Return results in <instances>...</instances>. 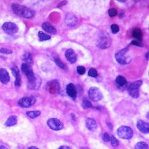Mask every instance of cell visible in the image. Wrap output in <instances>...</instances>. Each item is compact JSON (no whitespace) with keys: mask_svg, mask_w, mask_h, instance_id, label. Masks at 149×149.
Segmentation results:
<instances>
[{"mask_svg":"<svg viewBox=\"0 0 149 149\" xmlns=\"http://www.w3.org/2000/svg\"><path fill=\"white\" fill-rule=\"evenodd\" d=\"M12 9L15 14L27 19L32 18L35 14L34 12L31 9L17 3L12 4Z\"/></svg>","mask_w":149,"mask_h":149,"instance_id":"cell-1","label":"cell"},{"mask_svg":"<svg viewBox=\"0 0 149 149\" xmlns=\"http://www.w3.org/2000/svg\"><path fill=\"white\" fill-rule=\"evenodd\" d=\"M118 136L123 139H130L133 136V129L127 126H121L117 129Z\"/></svg>","mask_w":149,"mask_h":149,"instance_id":"cell-2","label":"cell"},{"mask_svg":"<svg viewBox=\"0 0 149 149\" xmlns=\"http://www.w3.org/2000/svg\"><path fill=\"white\" fill-rule=\"evenodd\" d=\"M128 51L127 48H125L115 54V59L116 61L120 64H126L130 62V58L129 56H126V54Z\"/></svg>","mask_w":149,"mask_h":149,"instance_id":"cell-3","label":"cell"},{"mask_svg":"<svg viewBox=\"0 0 149 149\" xmlns=\"http://www.w3.org/2000/svg\"><path fill=\"white\" fill-rule=\"evenodd\" d=\"M142 84L141 80H137L132 83L128 88L129 93L134 98H138L139 95V88Z\"/></svg>","mask_w":149,"mask_h":149,"instance_id":"cell-4","label":"cell"},{"mask_svg":"<svg viewBox=\"0 0 149 149\" xmlns=\"http://www.w3.org/2000/svg\"><path fill=\"white\" fill-rule=\"evenodd\" d=\"M90 99L93 101H98L102 98V94L100 90L96 87H91L88 92Z\"/></svg>","mask_w":149,"mask_h":149,"instance_id":"cell-5","label":"cell"},{"mask_svg":"<svg viewBox=\"0 0 149 149\" xmlns=\"http://www.w3.org/2000/svg\"><path fill=\"white\" fill-rule=\"evenodd\" d=\"M111 44V40L108 34L103 33L98 40L97 46L101 49H105L109 48Z\"/></svg>","mask_w":149,"mask_h":149,"instance_id":"cell-6","label":"cell"},{"mask_svg":"<svg viewBox=\"0 0 149 149\" xmlns=\"http://www.w3.org/2000/svg\"><path fill=\"white\" fill-rule=\"evenodd\" d=\"M48 126L52 130L58 131L63 129V123L57 118H50L47 120Z\"/></svg>","mask_w":149,"mask_h":149,"instance_id":"cell-7","label":"cell"},{"mask_svg":"<svg viewBox=\"0 0 149 149\" xmlns=\"http://www.w3.org/2000/svg\"><path fill=\"white\" fill-rule=\"evenodd\" d=\"M3 30L8 34H14L18 31V27L12 22H5L2 26Z\"/></svg>","mask_w":149,"mask_h":149,"instance_id":"cell-8","label":"cell"},{"mask_svg":"<svg viewBox=\"0 0 149 149\" xmlns=\"http://www.w3.org/2000/svg\"><path fill=\"white\" fill-rule=\"evenodd\" d=\"M36 98L33 97H24L20 98L18 101V104L22 108H29L34 104Z\"/></svg>","mask_w":149,"mask_h":149,"instance_id":"cell-9","label":"cell"},{"mask_svg":"<svg viewBox=\"0 0 149 149\" xmlns=\"http://www.w3.org/2000/svg\"><path fill=\"white\" fill-rule=\"evenodd\" d=\"M47 90L52 94H56L59 92L60 87L57 80H52L47 84Z\"/></svg>","mask_w":149,"mask_h":149,"instance_id":"cell-10","label":"cell"},{"mask_svg":"<svg viewBox=\"0 0 149 149\" xmlns=\"http://www.w3.org/2000/svg\"><path fill=\"white\" fill-rule=\"evenodd\" d=\"M136 126H137V128L138 129V130L142 133H144V134L148 133L149 124L147 122H146L143 120H139L137 122Z\"/></svg>","mask_w":149,"mask_h":149,"instance_id":"cell-11","label":"cell"},{"mask_svg":"<svg viewBox=\"0 0 149 149\" xmlns=\"http://www.w3.org/2000/svg\"><path fill=\"white\" fill-rule=\"evenodd\" d=\"M65 56L67 60L71 63H74L76 62L77 55L72 49H68L65 52Z\"/></svg>","mask_w":149,"mask_h":149,"instance_id":"cell-12","label":"cell"},{"mask_svg":"<svg viewBox=\"0 0 149 149\" xmlns=\"http://www.w3.org/2000/svg\"><path fill=\"white\" fill-rule=\"evenodd\" d=\"M66 92L68 95L73 100H75L77 96V91L73 84L69 83L66 86Z\"/></svg>","mask_w":149,"mask_h":149,"instance_id":"cell-13","label":"cell"},{"mask_svg":"<svg viewBox=\"0 0 149 149\" xmlns=\"http://www.w3.org/2000/svg\"><path fill=\"white\" fill-rule=\"evenodd\" d=\"M10 80V76L8 71L3 68L0 69V81L3 84H7Z\"/></svg>","mask_w":149,"mask_h":149,"instance_id":"cell-14","label":"cell"},{"mask_svg":"<svg viewBox=\"0 0 149 149\" xmlns=\"http://www.w3.org/2000/svg\"><path fill=\"white\" fill-rule=\"evenodd\" d=\"M12 72L13 76L15 77V84L16 86L19 87L21 84V77L20 75V72L17 66H14L12 68Z\"/></svg>","mask_w":149,"mask_h":149,"instance_id":"cell-15","label":"cell"},{"mask_svg":"<svg viewBox=\"0 0 149 149\" xmlns=\"http://www.w3.org/2000/svg\"><path fill=\"white\" fill-rule=\"evenodd\" d=\"M77 18L72 13H68L66 16L65 18V22L66 24L69 26H73L76 24L77 23Z\"/></svg>","mask_w":149,"mask_h":149,"instance_id":"cell-16","label":"cell"},{"mask_svg":"<svg viewBox=\"0 0 149 149\" xmlns=\"http://www.w3.org/2000/svg\"><path fill=\"white\" fill-rule=\"evenodd\" d=\"M86 126L87 128L91 131H94L97 128V123L96 121L94 119L90 118L86 119Z\"/></svg>","mask_w":149,"mask_h":149,"instance_id":"cell-17","label":"cell"},{"mask_svg":"<svg viewBox=\"0 0 149 149\" xmlns=\"http://www.w3.org/2000/svg\"><path fill=\"white\" fill-rule=\"evenodd\" d=\"M42 27L46 32L50 34H55L56 33L55 28L48 22H44L42 24Z\"/></svg>","mask_w":149,"mask_h":149,"instance_id":"cell-18","label":"cell"},{"mask_svg":"<svg viewBox=\"0 0 149 149\" xmlns=\"http://www.w3.org/2000/svg\"><path fill=\"white\" fill-rule=\"evenodd\" d=\"M17 122V116L16 115H11L7 119L5 123V125L7 127H11L16 125Z\"/></svg>","mask_w":149,"mask_h":149,"instance_id":"cell-19","label":"cell"},{"mask_svg":"<svg viewBox=\"0 0 149 149\" xmlns=\"http://www.w3.org/2000/svg\"><path fill=\"white\" fill-rule=\"evenodd\" d=\"M132 36L139 41L141 42L143 37V33L141 30L140 29L134 28L132 31Z\"/></svg>","mask_w":149,"mask_h":149,"instance_id":"cell-20","label":"cell"},{"mask_svg":"<svg viewBox=\"0 0 149 149\" xmlns=\"http://www.w3.org/2000/svg\"><path fill=\"white\" fill-rule=\"evenodd\" d=\"M116 83L120 87H122L124 86L127 81H126V79L122 76H118L116 78Z\"/></svg>","mask_w":149,"mask_h":149,"instance_id":"cell-21","label":"cell"},{"mask_svg":"<svg viewBox=\"0 0 149 149\" xmlns=\"http://www.w3.org/2000/svg\"><path fill=\"white\" fill-rule=\"evenodd\" d=\"M41 114V112L40 111H29L26 112V115L28 117L31 119L36 118L40 116Z\"/></svg>","mask_w":149,"mask_h":149,"instance_id":"cell-22","label":"cell"},{"mask_svg":"<svg viewBox=\"0 0 149 149\" xmlns=\"http://www.w3.org/2000/svg\"><path fill=\"white\" fill-rule=\"evenodd\" d=\"M134 149H149L148 145L144 141H139L134 146Z\"/></svg>","mask_w":149,"mask_h":149,"instance_id":"cell-23","label":"cell"},{"mask_svg":"<svg viewBox=\"0 0 149 149\" xmlns=\"http://www.w3.org/2000/svg\"><path fill=\"white\" fill-rule=\"evenodd\" d=\"M54 61L55 62V63L61 68L63 69H66V66L65 65V64L62 62L61 61V60L57 56H54Z\"/></svg>","mask_w":149,"mask_h":149,"instance_id":"cell-24","label":"cell"},{"mask_svg":"<svg viewBox=\"0 0 149 149\" xmlns=\"http://www.w3.org/2000/svg\"><path fill=\"white\" fill-rule=\"evenodd\" d=\"M38 38H39L40 41H43L49 40L51 38V36L48 34H47L43 33V32L39 31V33H38Z\"/></svg>","mask_w":149,"mask_h":149,"instance_id":"cell-25","label":"cell"},{"mask_svg":"<svg viewBox=\"0 0 149 149\" xmlns=\"http://www.w3.org/2000/svg\"><path fill=\"white\" fill-rule=\"evenodd\" d=\"M23 60L26 62L25 63H27L28 65L31 64L33 62L32 57L30 53H26L23 55Z\"/></svg>","mask_w":149,"mask_h":149,"instance_id":"cell-26","label":"cell"},{"mask_svg":"<svg viewBox=\"0 0 149 149\" xmlns=\"http://www.w3.org/2000/svg\"><path fill=\"white\" fill-rule=\"evenodd\" d=\"M109 141L111 142V146L112 147H117L119 146V141L113 136H110V140H109Z\"/></svg>","mask_w":149,"mask_h":149,"instance_id":"cell-27","label":"cell"},{"mask_svg":"<svg viewBox=\"0 0 149 149\" xmlns=\"http://www.w3.org/2000/svg\"><path fill=\"white\" fill-rule=\"evenodd\" d=\"M82 106H83V108L86 109V108H89L92 107V104L90 102V101H88V100L84 99L82 102Z\"/></svg>","mask_w":149,"mask_h":149,"instance_id":"cell-28","label":"cell"},{"mask_svg":"<svg viewBox=\"0 0 149 149\" xmlns=\"http://www.w3.org/2000/svg\"><path fill=\"white\" fill-rule=\"evenodd\" d=\"M88 75L93 77H95L98 76V73L97 70L94 68H91L88 72Z\"/></svg>","mask_w":149,"mask_h":149,"instance_id":"cell-29","label":"cell"},{"mask_svg":"<svg viewBox=\"0 0 149 149\" xmlns=\"http://www.w3.org/2000/svg\"><path fill=\"white\" fill-rule=\"evenodd\" d=\"M111 31L113 33V34H115V33H117L119 30V26L116 24H112L111 26Z\"/></svg>","mask_w":149,"mask_h":149,"instance_id":"cell-30","label":"cell"},{"mask_svg":"<svg viewBox=\"0 0 149 149\" xmlns=\"http://www.w3.org/2000/svg\"><path fill=\"white\" fill-rule=\"evenodd\" d=\"M118 13L117 10L115 8H111L108 10V14L111 17L115 16Z\"/></svg>","mask_w":149,"mask_h":149,"instance_id":"cell-31","label":"cell"},{"mask_svg":"<svg viewBox=\"0 0 149 149\" xmlns=\"http://www.w3.org/2000/svg\"><path fill=\"white\" fill-rule=\"evenodd\" d=\"M102 139L105 142H108L110 140V136L107 132H105L102 135Z\"/></svg>","mask_w":149,"mask_h":149,"instance_id":"cell-32","label":"cell"},{"mask_svg":"<svg viewBox=\"0 0 149 149\" xmlns=\"http://www.w3.org/2000/svg\"><path fill=\"white\" fill-rule=\"evenodd\" d=\"M77 72L79 74L82 75L85 73L86 68L83 66H78V67H77Z\"/></svg>","mask_w":149,"mask_h":149,"instance_id":"cell-33","label":"cell"},{"mask_svg":"<svg viewBox=\"0 0 149 149\" xmlns=\"http://www.w3.org/2000/svg\"><path fill=\"white\" fill-rule=\"evenodd\" d=\"M0 52L3 53V54H9L12 52V50L6 49V48H1L0 49Z\"/></svg>","mask_w":149,"mask_h":149,"instance_id":"cell-34","label":"cell"},{"mask_svg":"<svg viewBox=\"0 0 149 149\" xmlns=\"http://www.w3.org/2000/svg\"><path fill=\"white\" fill-rule=\"evenodd\" d=\"M131 44L132 45H137V46H139V47H141L142 45L141 44V42L140 41H139L137 40H133L132 42H131Z\"/></svg>","mask_w":149,"mask_h":149,"instance_id":"cell-35","label":"cell"},{"mask_svg":"<svg viewBox=\"0 0 149 149\" xmlns=\"http://www.w3.org/2000/svg\"><path fill=\"white\" fill-rule=\"evenodd\" d=\"M58 149H72L70 147L68 146H65V145H63L60 146Z\"/></svg>","mask_w":149,"mask_h":149,"instance_id":"cell-36","label":"cell"},{"mask_svg":"<svg viewBox=\"0 0 149 149\" xmlns=\"http://www.w3.org/2000/svg\"><path fill=\"white\" fill-rule=\"evenodd\" d=\"M66 3H67V2H66V1H61V2H59V3H58V5L57 7H60V6H63V5H65Z\"/></svg>","mask_w":149,"mask_h":149,"instance_id":"cell-37","label":"cell"},{"mask_svg":"<svg viewBox=\"0 0 149 149\" xmlns=\"http://www.w3.org/2000/svg\"><path fill=\"white\" fill-rule=\"evenodd\" d=\"M107 126L108 127V128L109 129H111V130L113 129V125H112V124L111 122H107Z\"/></svg>","mask_w":149,"mask_h":149,"instance_id":"cell-38","label":"cell"},{"mask_svg":"<svg viewBox=\"0 0 149 149\" xmlns=\"http://www.w3.org/2000/svg\"><path fill=\"white\" fill-rule=\"evenodd\" d=\"M27 149H39V148L36 146H30V147H28Z\"/></svg>","mask_w":149,"mask_h":149,"instance_id":"cell-39","label":"cell"},{"mask_svg":"<svg viewBox=\"0 0 149 149\" xmlns=\"http://www.w3.org/2000/svg\"><path fill=\"white\" fill-rule=\"evenodd\" d=\"M0 149H9V148H8V147H6V146L1 145V146H0Z\"/></svg>","mask_w":149,"mask_h":149,"instance_id":"cell-40","label":"cell"},{"mask_svg":"<svg viewBox=\"0 0 149 149\" xmlns=\"http://www.w3.org/2000/svg\"><path fill=\"white\" fill-rule=\"evenodd\" d=\"M79 149H90V148L84 147H81V148H79Z\"/></svg>","mask_w":149,"mask_h":149,"instance_id":"cell-41","label":"cell"},{"mask_svg":"<svg viewBox=\"0 0 149 149\" xmlns=\"http://www.w3.org/2000/svg\"><path fill=\"white\" fill-rule=\"evenodd\" d=\"M148 52H147V54H146V58H147V59H148Z\"/></svg>","mask_w":149,"mask_h":149,"instance_id":"cell-42","label":"cell"}]
</instances>
